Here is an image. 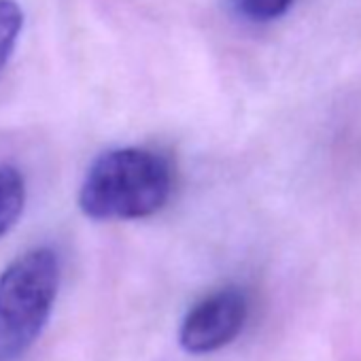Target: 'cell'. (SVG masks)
I'll use <instances>...</instances> for the list:
<instances>
[{
	"mask_svg": "<svg viewBox=\"0 0 361 361\" xmlns=\"http://www.w3.org/2000/svg\"><path fill=\"white\" fill-rule=\"evenodd\" d=\"M26 207V180L16 166L0 164V238L22 217Z\"/></svg>",
	"mask_w": 361,
	"mask_h": 361,
	"instance_id": "obj_4",
	"label": "cell"
},
{
	"mask_svg": "<svg viewBox=\"0 0 361 361\" xmlns=\"http://www.w3.org/2000/svg\"><path fill=\"white\" fill-rule=\"evenodd\" d=\"M60 291V259L35 247L0 274V361H20L43 334Z\"/></svg>",
	"mask_w": 361,
	"mask_h": 361,
	"instance_id": "obj_2",
	"label": "cell"
},
{
	"mask_svg": "<svg viewBox=\"0 0 361 361\" xmlns=\"http://www.w3.org/2000/svg\"><path fill=\"white\" fill-rule=\"evenodd\" d=\"M249 302L238 289H221L196 304L180 325V346L204 355L228 346L247 323Z\"/></svg>",
	"mask_w": 361,
	"mask_h": 361,
	"instance_id": "obj_3",
	"label": "cell"
},
{
	"mask_svg": "<svg viewBox=\"0 0 361 361\" xmlns=\"http://www.w3.org/2000/svg\"><path fill=\"white\" fill-rule=\"evenodd\" d=\"M24 26V13L16 0H0V73L7 66Z\"/></svg>",
	"mask_w": 361,
	"mask_h": 361,
	"instance_id": "obj_5",
	"label": "cell"
},
{
	"mask_svg": "<svg viewBox=\"0 0 361 361\" xmlns=\"http://www.w3.org/2000/svg\"><path fill=\"white\" fill-rule=\"evenodd\" d=\"M172 194V170L164 155L142 147L102 153L87 170L79 209L96 221L145 219L161 211Z\"/></svg>",
	"mask_w": 361,
	"mask_h": 361,
	"instance_id": "obj_1",
	"label": "cell"
},
{
	"mask_svg": "<svg viewBox=\"0 0 361 361\" xmlns=\"http://www.w3.org/2000/svg\"><path fill=\"white\" fill-rule=\"evenodd\" d=\"M293 0H236L238 11L253 22H272L289 11Z\"/></svg>",
	"mask_w": 361,
	"mask_h": 361,
	"instance_id": "obj_6",
	"label": "cell"
}]
</instances>
